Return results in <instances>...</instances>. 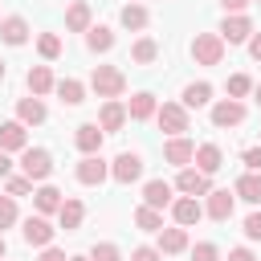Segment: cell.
I'll use <instances>...</instances> for the list:
<instances>
[{
  "label": "cell",
  "mask_w": 261,
  "mask_h": 261,
  "mask_svg": "<svg viewBox=\"0 0 261 261\" xmlns=\"http://www.w3.org/2000/svg\"><path fill=\"white\" fill-rule=\"evenodd\" d=\"M122 122H126V106L114 98V102H102V110H98V126L110 135V130H122Z\"/></svg>",
  "instance_id": "17"
},
{
  "label": "cell",
  "mask_w": 261,
  "mask_h": 261,
  "mask_svg": "<svg viewBox=\"0 0 261 261\" xmlns=\"http://www.w3.org/2000/svg\"><path fill=\"white\" fill-rule=\"evenodd\" d=\"M192 261H220V249H216L212 241H200V245L192 249Z\"/></svg>",
  "instance_id": "38"
},
{
  "label": "cell",
  "mask_w": 261,
  "mask_h": 261,
  "mask_svg": "<svg viewBox=\"0 0 261 261\" xmlns=\"http://www.w3.org/2000/svg\"><path fill=\"white\" fill-rule=\"evenodd\" d=\"M69 261H90V257H69Z\"/></svg>",
  "instance_id": "50"
},
{
  "label": "cell",
  "mask_w": 261,
  "mask_h": 261,
  "mask_svg": "<svg viewBox=\"0 0 261 261\" xmlns=\"http://www.w3.org/2000/svg\"><path fill=\"white\" fill-rule=\"evenodd\" d=\"M37 261H69V257H65V253H61V249H45V253H41V257H37Z\"/></svg>",
  "instance_id": "44"
},
{
  "label": "cell",
  "mask_w": 261,
  "mask_h": 261,
  "mask_svg": "<svg viewBox=\"0 0 261 261\" xmlns=\"http://www.w3.org/2000/svg\"><path fill=\"white\" fill-rule=\"evenodd\" d=\"M130 4H139V0H130Z\"/></svg>",
  "instance_id": "52"
},
{
  "label": "cell",
  "mask_w": 261,
  "mask_h": 261,
  "mask_svg": "<svg viewBox=\"0 0 261 261\" xmlns=\"http://www.w3.org/2000/svg\"><path fill=\"white\" fill-rule=\"evenodd\" d=\"M192 57H196L200 65H220V61H224V41H220V33H196Z\"/></svg>",
  "instance_id": "3"
},
{
  "label": "cell",
  "mask_w": 261,
  "mask_h": 261,
  "mask_svg": "<svg viewBox=\"0 0 261 261\" xmlns=\"http://www.w3.org/2000/svg\"><path fill=\"white\" fill-rule=\"evenodd\" d=\"M20 171H24L33 184H45V179L53 175V155H49L45 147H24V151H20Z\"/></svg>",
  "instance_id": "2"
},
{
  "label": "cell",
  "mask_w": 261,
  "mask_h": 261,
  "mask_svg": "<svg viewBox=\"0 0 261 261\" xmlns=\"http://www.w3.org/2000/svg\"><path fill=\"white\" fill-rule=\"evenodd\" d=\"M253 98H257V106H261V82H257V86H253Z\"/></svg>",
  "instance_id": "48"
},
{
  "label": "cell",
  "mask_w": 261,
  "mask_h": 261,
  "mask_svg": "<svg viewBox=\"0 0 261 261\" xmlns=\"http://www.w3.org/2000/svg\"><path fill=\"white\" fill-rule=\"evenodd\" d=\"M159 57V45L151 41V37H139L135 45H130V61H139V65H151Z\"/></svg>",
  "instance_id": "31"
},
{
  "label": "cell",
  "mask_w": 261,
  "mask_h": 261,
  "mask_svg": "<svg viewBox=\"0 0 261 261\" xmlns=\"http://www.w3.org/2000/svg\"><path fill=\"white\" fill-rule=\"evenodd\" d=\"M106 175H110V163H106L102 155H82V163H77V184L98 188Z\"/></svg>",
  "instance_id": "6"
},
{
  "label": "cell",
  "mask_w": 261,
  "mask_h": 261,
  "mask_svg": "<svg viewBox=\"0 0 261 261\" xmlns=\"http://www.w3.org/2000/svg\"><path fill=\"white\" fill-rule=\"evenodd\" d=\"M12 175V159H8V151H0V179H8Z\"/></svg>",
  "instance_id": "43"
},
{
  "label": "cell",
  "mask_w": 261,
  "mask_h": 261,
  "mask_svg": "<svg viewBox=\"0 0 261 261\" xmlns=\"http://www.w3.org/2000/svg\"><path fill=\"white\" fill-rule=\"evenodd\" d=\"M29 147V135H24V122L12 118V122H0V151H24Z\"/></svg>",
  "instance_id": "13"
},
{
  "label": "cell",
  "mask_w": 261,
  "mask_h": 261,
  "mask_svg": "<svg viewBox=\"0 0 261 261\" xmlns=\"http://www.w3.org/2000/svg\"><path fill=\"white\" fill-rule=\"evenodd\" d=\"M65 29L69 33H90V4L86 0H73L65 8Z\"/></svg>",
  "instance_id": "24"
},
{
  "label": "cell",
  "mask_w": 261,
  "mask_h": 261,
  "mask_svg": "<svg viewBox=\"0 0 261 261\" xmlns=\"http://www.w3.org/2000/svg\"><path fill=\"white\" fill-rule=\"evenodd\" d=\"M220 4H224V12H228V16H232V12H241V8H245V4H249V0H220Z\"/></svg>",
  "instance_id": "47"
},
{
  "label": "cell",
  "mask_w": 261,
  "mask_h": 261,
  "mask_svg": "<svg viewBox=\"0 0 261 261\" xmlns=\"http://www.w3.org/2000/svg\"><path fill=\"white\" fill-rule=\"evenodd\" d=\"M0 82H4V61H0Z\"/></svg>",
  "instance_id": "51"
},
{
  "label": "cell",
  "mask_w": 261,
  "mask_h": 261,
  "mask_svg": "<svg viewBox=\"0 0 261 261\" xmlns=\"http://www.w3.org/2000/svg\"><path fill=\"white\" fill-rule=\"evenodd\" d=\"M4 253H8V245H4V237H0V257H4Z\"/></svg>",
  "instance_id": "49"
},
{
  "label": "cell",
  "mask_w": 261,
  "mask_h": 261,
  "mask_svg": "<svg viewBox=\"0 0 261 261\" xmlns=\"http://www.w3.org/2000/svg\"><path fill=\"white\" fill-rule=\"evenodd\" d=\"M130 261H163V253H159V249H151V245H139V249L130 253Z\"/></svg>",
  "instance_id": "41"
},
{
  "label": "cell",
  "mask_w": 261,
  "mask_h": 261,
  "mask_svg": "<svg viewBox=\"0 0 261 261\" xmlns=\"http://www.w3.org/2000/svg\"><path fill=\"white\" fill-rule=\"evenodd\" d=\"M16 118H20L24 126H41V122L49 118V110H45L41 98H20V102H16Z\"/></svg>",
  "instance_id": "16"
},
{
  "label": "cell",
  "mask_w": 261,
  "mask_h": 261,
  "mask_svg": "<svg viewBox=\"0 0 261 261\" xmlns=\"http://www.w3.org/2000/svg\"><path fill=\"white\" fill-rule=\"evenodd\" d=\"M86 45H90V53H110V49H114V33H110L106 24H90Z\"/></svg>",
  "instance_id": "26"
},
{
  "label": "cell",
  "mask_w": 261,
  "mask_h": 261,
  "mask_svg": "<svg viewBox=\"0 0 261 261\" xmlns=\"http://www.w3.org/2000/svg\"><path fill=\"white\" fill-rule=\"evenodd\" d=\"M208 102H212V86H208V82L184 86V106H208Z\"/></svg>",
  "instance_id": "32"
},
{
  "label": "cell",
  "mask_w": 261,
  "mask_h": 261,
  "mask_svg": "<svg viewBox=\"0 0 261 261\" xmlns=\"http://www.w3.org/2000/svg\"><path fill=\"white\" fill-rule=\"evenodd\" d=\"M228 261H257V257H253L249 249H232V253H228Z\"/></svg>",
  "instance_id": "46"
},
{
  "label": "cell",
  "mask_w": 261,
  "mask_h": 261,
  "mask_svg": "<svg viewBox=\"0 0 261 261\" xmlns=\"http://www.w3.org/2000/svg\"><path fill=\"white\" fill-rule=\"evenodd\" d=\"M90 86H94V94H98V98L114 102V98H122V90H126V77H122V69H114V65H94V73H90Z\"/></svg>",
  "instance_id": "1"
},
{
  "label": "cell",
  "mask_w": 261,
  "mask_h": 261,
  "mask_svg": "<svg viewBox=\"0 0 261 261\" xmlns=\"http://www.w3.org/2000/svg\"><path fill=\"white\" fill-rule=\"evenodd\" d=\"M249 53H253V61H261V33L249 37Z\"/></svg>",
  "instance_id": "45"
},
{
  "label": "cell",
  "mask_w": 261,
  "mask_h": 261,
  "mask_svg": "<svg viewBox=\"0 0 261 261\" xmlns=\"http://www.w3.org/2000/svg\"><path fill=\"white\" fill-rule=\"evenodd\" d=\"M33 204H37V216H49V212H61V192L53 188V184H41L37 192H33Z\"/></svg>",
  "instance_id": "20"
},
{
  "label": "cell",
  "mask_w": 261,
  "mask_h": 261,
  "mask_svg": "<svg viewBox=\"0 0 261 261\" xmlns=\"http://www.w3.org/2000/svg\"><path fill=\"white\" fill-rule=\"evenodd\" d=\"M232 196L249 200V204H261V171H245L237 184H232Z\"/></svg>",
  "instance_id": "23"
},
{
  "label": "cell",
  "mask_w": 261,
  "mask_h": 261,
  "mask_svg": "<svg viewBox=\"0 0 261 261\" xmlns=\"http://www.w3.org/2000/svg\"><path fill=\"white\" fill-rule=\"evenodd\" d=\"M143 204L147 208H171L175 200H171V184L167 179H151L147 188H143Z\"/></svg>",
  "instance_id": "19"
},
{
  "label": "cell",
  "mask_w": 261,
  "mask_h": 261,
  "mask_svg": "<svg viewBox=\"0 0 261 261\" xmlns=\"http://www.w3.org/2000/svg\"><path fill=\"white\" fill-rule=\"evenodd\" d=\"M24 82H29V90H33V98H41V94H49V90H57V82H53V73H49V65H33Z\"/></svg>",
  "instance_id": "25"
},
{
  "label": "cell",
  "mask_w": 261,
  "mask_h": 261,
  "mask_svg": "<svg viewBox=\"0 0 261 261\" xmlns=\"http://www.w3.org/2000/svg\"><path fill=\"white\" fill-rule=\"evenodd\" d=\"M155 118H159V126H163V130H167L171 139L188 130V106H184V102H163Z\"/></svg>",
  "instance_id": "4"
},
{
  "label": "cell",
  "mask_w": 261,
  "mask_h": 261,
  "mask_svg": "<svg viewBox=\"0 0 261 261\" xmlns=\"http://www.w3.org/2000/svg\"><path fill=\"white\" fill-rule=\"evenodd\" d=\"M102 139H106V130H102L98 122H82V126L73 130V143H77L82 155H98V151H102Z\"/></svg>",
  "instance_id": "9"
},
{
  "label": "cell",
  "mask_w": 261,
  "mask_h": 261,
  "mask_svg": "<svg viewBox=\"0 0 261 261\" xmlns=\"http://www.w3.org/2000/svg\"><path fill=\"white\" fill-rule=\"evenodd\" d=\"M110 175H114L118 184H135V179L143 175V155H135V151H122V155L110 163Z\"/></svg>",
  "instance_id": "7"
},
{
  "label": "cell",
  "mask_w": 261,
  "mask_h": 261,
  "mask_svg": "<svg viewBox=\"0 0 261 261\" xmlns=\"http://www.w3.org/2000/svg\"><path fill=\"white\" fill-rule=\"evenodd\" d=\"M241 159H245V167H249V171H261V147H249Z\"/></svg>",
  "instance_id": "42"
},
{
  "label": "cell",
  "mask_w": 261,
  "mask_h": 261,
  "mask_svg": "<svg viewBox=\"0 0 261 261\" xmlns=\"http://www.w3.org/2000/svg\"><path fill=\"white\" fill-rule=\"evenodd\" d=\"M90 261H122V253H118V245L102 241V245H94V249H90Z\"/></svg>",
  "instance_id": "37"
},
{
  "label": "cell",
  "mask_w": 261,
  "mask_h": 261,
  "mask_svg": "<svg viewBox=\"0 0 261 261\" xmlns=\"http://www.w3.org/2000/svg\"><path fill=\"white\" fill-rule=\"evenodd\" d=\"M249 37H253V20H249L245 12L224 16V24H220V41H224V45H241V41H249Z\"/></svg>",
  "instance_id": "5"
},
{
  "label": "cell",
  "mask_w": 261,
  "mask_h": 261,
  "mask_svg": "<svg viewBox=\"0 0 261 261\" xmlns=\"http://www.w3.org/2000/svg\"><path fill=\"white\" fill-rule=\"evenodd\" d=\"M188 249V228H163L159 232V253H184Z\"/></svg>",
  "instance_id": "27"
},
{
  "label": "cell",
  "mask_w": 261,
  "mask_h": 261,
  "mask_svg": "<svg viewBox=\"0 0 261 261\" xmlns=\"http://www.w3.org/2000/svg\"><path fill=\"white\" fill-rule=\"evenodd\" d=\"M257 4H261V0H257Z\"/></svg>",
  "instance_id": "53"
},
{
  "label": "cell",
  "mask_w": 261,
  "mask_h": 261,
  "mask_svg": "<svg viewBox=\"0 0 261 261\" xmlns=\"http://www.w3.org/2000/svg\"><path fill=\"white\" fill-rule=\"evenodd\" d=\"M118 20H122V29H135V33H139V29L151 24V12H147L143 4H126V8L118 12Z\"/></svg>",
  "instance_id": "28"
},
{
  "label": "cell",
  "mask_w": 261,
  "mask_h": 261,
  "mask_svg": "<svg viewBox=\"0 0 261 261\" xmlns=\"http://www.w3.org/2000/svg\"><path fill=\"white\" fill-rule=\"evenodd\" d=\"M163 159H167V163H175V167H188V163L196 159V143H192V139H184V135H175V139H167V143H163Z\"/></svg>",
  "instance_id": "10"
},
{
  "label": "cell",
  "mask_w": 261,
  "mask_h": 261,
  "mask_svg": "<svg viewBox=\"0 0 261 261\" xmlns=\"http://www.w3.org/2000/svg\"><path fill=\"white\" fill-rule=\"evenodd\" d=\"M4 188H8V196L16 200V196H29V192H33V179H29V175H8Z\"/></svg>",
  "instance_id": "36"
},
{
  "label": "cell",
  "mask_w": 261,
  "mask_h": 261,
  "mask_svg": "<svg viewBox=\"0 0 261 261\" xmlns=\"http://www.w3.org/2000/svg\"><path fill=\"white\" fill-rule=\"evenodd\" d=\"M245 237L249 241H261V212H249L245 216Z\"/></svg>",
  "instance_id": "40"
},
{
  "label": "cell",
  "mask_w": 261,
  "mask_h": 261,
  "mask_svg": "<svg viewBox=\"0 0 261 261\" xmlns=\"http://www.w3.org/2000/svg\"><path fill=\"white\" fill-rule=\"evenodd\" d=\"M175 188H179L184 196H208V192H212L208 175H204V171H196V167H179V175H175Z\"/></svg>",
  "instance_id": "11"
},
{
  "label": "cell",
  "mask_w": 261,
  "mask_h": 261,
  "mask_svg": "<svg viewBox=\"0 0 261 261\" xmlns=\"http://www.w3.org/2000/svg\"><path fill=\"white\" fill-rule=\"evenodd\" d=\"M57 98H61L65 106H82V102H86V86H82L77 77H65V82H57Z\"/></svg>",
  "instance_id": "29"
},
{
  "label": "cell",
  "mask_w": 261,
  "mask_h": 261,
  "mask_svg": "<svg viewBox=\"0 0 261 261\" xmlns=\"http://www.w3.org/2000/svg\"><path fill=\"white\" fill-rule=\"evenodd\" d=\"M135 224L143 228V232H163V216H159V208H135Z\"/></svg>",
  "instance_id": "33"
},
{
  "label": "cell",
  "mask_w": 261,
  "mask_h": 261,
  "mask_svg": "<svg viewBox=\"0 0 261 261\" xmlns=\"http://www.w3.org/2000/svg\"><path fill=\"white\" fill-rule=\"evenodd\" d=\"M220 163H224V155H220V147H216V143H200V147H196V171L216 175V171H220Z\"/></svg>",
  "instance_id": "18"
},
{
  "label": "cell",
  "mask_w": 261,
  "mask_h": 261,
  "mask_svg": "<svg viewBox=\"0 0 261 261\" xmlns=\"http://www.w3.org/2000/svg\"><path fill=\"white\" fill-rule=\"evenodd\" d=\"M37 53H41L45 61L61 57V37H57V33H41V37H37Z\"/></svg>",
  "instance_id": "34"
},
{
  "label": "cell",
  "mask_w": 261,
  "mask_h": 261,
  "mask_svg": "<svg viewBox=\"0 0 261 261\" xmlns=\"http://www.w3.org/2000/svg\"><path fill=\"white\" fill-rule=\"evenodd\" d=\"M171 216H175V224H179V228H192V224L204 216V208L196 204V196H179V200L171 204Z\"/></svg>",
  "instance_id": "14"
},
{
  "label": "cell",
  "mask_w": 261,
  "mask_h": 261,
  "mask_svg": "<svg viewBox=\"0 0 261 261\" xmlns=\"http://www.w3.org/2000/svg\"><path fill=\"white\" fill-rule=\"evenodd\" d=\"M204 212H208L212 220H220V224H224V220L232 216V196H228V188H216V192H208V208H204Z\"/></svg>",
  "instance_id": "22"
},
{
  "label": "cell",
  "mask_w": 261,
  "mask_h": 261,
  "mask_svg": "<svg viewBox=\"0 0 261 261\" xmlns=\"http://www.w3.org/2000/svg\"><path fill=\"white\" fill-rule=\"evenodd\" d=\"M53 232H57V228H53L45 216H29V220H24V228H20V237H24L29 245H37V249H49Z\"/></svg>",
  "instance_id": "12"
},
{
  "label": "cell",
  "mask_w": 261,
  "mask_h": 261,
  "mask_svg": "<svg viewBox=\"0 0 261 261\" xmlns=\"http://www.w3.org/2000/svg\"><path fill=\"white\" fill-rule=\"evenodd\" d=\"M16 224V200L12 196H0V228Z\"/></svg>",
  "instance_id": "39"
},
{
  "label": "cell",
  "mask_w": 261,
  "mask_h": 261,
  "mask_svg": "<svg viewBox=\"0 0 261 261\" xmlns=\"http://www.w3.org/2000/svg\"><path fill=\"white\" fill-rule=\"evenodd\" d=\"M241 122H245V102L224 98L212 106V126H241Z\"/></svg>",
  "instance_id": "8"
},
{
  "label": "cell",
  "mask_w": 261,
  "mask_h": 261,
  "mask_svg": "<svg viewBox=\"0 0 261 261\" xmlns=\"http://www.w3.org/2000/svg\"><path fill=\"white\" fill-rule=\"evenodd\" d=\"M82 216H86L82 200H65V204H61V212H57V220H61V228H65V232H73V228L82 224Z\"/></svg>",
  "instance_id": "30"
},
{
  "label": "cell",
  "mask_w": 261,
  "mask_h": 261,
  "mask_svg": "<svg viewBox=\"0 0 261 261\" xmlns=\"http://www.w3.org/2000/svg\"><path fill=\"white\" fill-rule=\"evenodd\" d=\"M126 114H130L135 122H143V118L159 114V106H155V94H151V90H139V94H130V106H126Z\"/></svg>",
  "instance_id": "21"
},
{
  "label": "cell",
  "mask_w": 261,
  "mask_h": 261,
  "mask_svg": "<svg viewBox=\"0 0 261 261\" xmlns=\"http://www.w3.org/2000/svg\"><path fill=\"white\" fill-rule=\"evenodd\" d=\"M228 94L241 102L245 94H253V77H249V73H232V77H228Z\"/></svg>",
  "instance_id": "35"
},
{
  "label": "cell",
  "mask_w": 261,
  "mask_h": 261,
  "mask_svg": "<svg viewBox=\"0 0 261 261\" xmlns=\"http://www.w3.org/2000/svg\"><path fill=\"white\" fill-rule=\"evenodd\" d=\"M0 41L4 45H24L29 41V20L24 16H4L0 20Z\"/></svg>",
  "instance_id": "15"
}]
</instances>
